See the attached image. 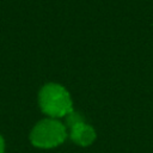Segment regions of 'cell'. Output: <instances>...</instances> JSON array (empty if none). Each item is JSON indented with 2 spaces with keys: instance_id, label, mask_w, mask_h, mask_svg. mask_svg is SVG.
<instances>
[{
  "instance_id": "cell-1",
  "label": "cell",
  "mask_w": 153,
  "mask_h": 153,
  "mask_svg": "<svg viewBox=\"0 0 153 153\" xmlns=\"http://www.w3.org/2000/svg\"><path fill=\"white\" fill-rule=\"evenodd\" d=\"M38 104L45 115L56 120L67 116L73 110L69 92L56 82H48L39 90Z\"/></svg>"
},
{
  "instance_id": "cell-2",
  "label": "cell",
  "mask_w": 153,
  "mask_h": 153,
  "mask_svg": "<svg viewBox=\"0 0 153 153\" xmlns=\"http://www.w3.org/2000/svg\"><path fill=\"white\" fill-rule=\"evenodd\" d=\"M67 137L66 126L56 118H44L37 122L30 133V141L38 148H54Z\"/></svg>"
},
{
  "instance_id": "cell-3",
  "label": "cell",
  "mask_w": 153,
  "mask_h": 153,
  "mask_svg": "<svg viewBox=\"0 0 153 153\" xmlns=\"http://www.w3.org/2000/svg\"><path fill=\"white\" fill-rule=\"evenodd\" d=\"M69 136L79 146H90L96 140V131L90 124L81 122L69 128Z\"/></svg>"
},
{
  "instance_id": "cell-4",
  "label": "cell",
  "mask_w": 153,
  "mask_h": 153,
  "mask_svg": "<svg viewBox=\"0 0 153 153\" xmlns=\"http://www.w3.org/2000/svg\"><path fill=\"white\" fill-rule=\"evenodd\" d=\"M65 118H66V124H65V126H67L68 128H72V127H74L75 124L84 122V117H82L79 112H76V111H74V110H72L67 116H65Z\"/></svg>"
},
{
  "instance_id": "cell-5",
  "label": "cell",
  "mask_w": 153,
  "mask_h": 153,
  "mask_svg": "<svg viewBox=\"0 0 153 153\" xmlns=\"http://www.w3.org/2000/svg\"><path fill=\"white\" fill-rule=\"evenodd\" d=\"M4 152H5V140L0 135V153H4Z\"/></svg>"
}]
</instances>
